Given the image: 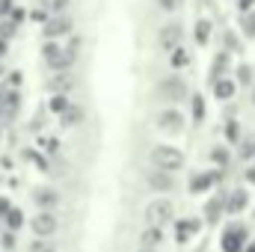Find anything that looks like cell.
Segmentation results:
<instances>
[{"mask_svg": "<svg viewBox=\"0 0 255 252\" xmlns=\"http://www.w3.org/2000/svg\"><path fill=\"white\" fill-rule=\"evenodd\" d=\"M157 92H160L163 101H175V104H178V101L187 98V83H184L181 77H166V80H160Z\"/></svg>", "mask_w": 255, "mask_h": 252, "instance_id": "5", "label": "cell"}, {"mask_svg": "<svg viewBox=\"0 0 255 252\" xmlns=\"http://www.w3.org/2000/svg\"><path fill=\"white\" fill-rule=\"evenodd\" d=\"M80 48V42L74 39L68 48H63V45H57L54 39H48V45L42 48V57H45V63H48V68H54V71H63V68H68V65L74 63V51Z\"/></svg>", "mask_w": 255, "mask_h": 252, "instance_id": "1", "label": "cell"}, {"mask_svg": "<svg viewBox=\"0 0 255 252\" xmlns=\"http://www.w3.org/2000/svg\"><path fill=\"white\" fill-rule=\"evenodd\" d=\"M181 36H184V30H181L178 21H175V24H166V27H160V33H157V45H160L163 51H172V48L181 45Z\"/></svg>", "mask_w": 255, "mask_h": 252, "instance_id": "7", "label": "cell"}, {"mask_svg": "<svg viewBox=\"0 0 255 252\" xmlns=\"http://www.w3.org/2000/svg\"><path fill=\"white\" fill-rule=\"evenodd\" d=\"M229 139H238V122H229Z\"/></svg>", "mask_w": 255, "mask_h": 252, "instance_id": "34", "label": "cell"}, {"mask_svg": "<svg viewBox=\"0 0 255 252\" xmlns=\"http://www.w3.org/2000/svg\"><path fill=\"white\" fill-rule=\"evenodd\" d=\"M139 252H154V250H139Z\"/></svg>", "mask_w": 255, "mask_h": 252, "instance_id": "41", "label": "cell"}, {"mask_svg": "<svg viewBox=\"0 0 255 252\" xmlns=\"http://www.w3.org/2000/svg\"><path fill=\"white\" fill-rule=\"evenodd\" d=\"M3 247H9V250H12V247H15V238H12V235H3Z\"/></svg>", "mask_w": 255, "mask_h": 252, "instance_id": "37", "label": "cell"}, {"mask_svg": "<svg viewBox=\"0 0 255 252\" xmlns=\"http://www.w3.org/2000/svg\"><path fill=\"white\" fill-rule=\"evenodd\" d=\"M151 166L166 169V172H175V169L184 166V151L175 148V145H154L151 148Z\"/></svg>", "mask_w": 255, "mask_h": 252, "instance_id": "2", "label": "cell"}, {"mask_svg": "<svg viewBox=\"0 0 255 252\" xmlns=\"http://www.w3.org/2000/svg\"><path fill=\"white\" fill-rule=\"evenodd\" d=\"M193 232H199V220H178V226H175V241H178V244H187V238H190Z\"/></svg>", "mask_w": 255, "mask_h": 252, "instance_id": "18", "label": "cell"}, {"mask_svg": "<svg viewBox=\"0 0 255 252\" xmlns=\"http://www.w3.org/2000/svg\"><path fill=\"white\" fill-rule=\"evenodd\" d=\"M145 184L151 190H157V193H169V190L175 187V178H172V172H166V169H157L154 166V172H148L145 175Z\"/></svg>", "mask_w": 255, "mask_h": 252, "instance_id": "9", "label": "cell"}, {"mask_svg": "<svg viewBox=\"0 0 255 252\" xmlns=\"http://www.w3.org/2000/svg\"><path fill=\"white\" fill-rule=\"evenodd\" d=\"M205 116V101H202V95H196L193 98V119H202Z\"/></svg>", "mask_w": 255, "mask_h": 252, "instance_id": "29", "label": "cell"}, {"mask_svg": "<svg viewBox=\"0 0 255 252\" xmlns=\"http://www.w3.org/2000/svg\"><path fill=\"white\" fill-rule=\"evenodd\" d=\"M60 122H63V127H77L83 122V110L77 104H68L63 113H60Z\"/></svg>", "mask_w": 255, "mask_h": 252, "instance_id": "15", "label": "cell"}, {"mask_svg": "<svg viewBox=\"0 0 255 252\" xmlns=\"http://www.w3.org/2000/svg\"><path fill=\"white\" fill-rule=\"evenodd\" d=\"M68 104H71V101L65 98L63 92H54V98H51V113H63Z\"/></svg>", "mask_w": 255, "mask_h": 252, "instance_id": "26", "label": "cell"}, {"mask_svg": "<svg viewBox=\"0 0 255 252\" xmlns=\"http://www.w3.org/2000/svg\"><path fill=\"white\" fill-rule=\"evenodd\" d=\"M27 252H57V244H51V238H36L27 247Z\"/></svg>", "mask_w": 255, "mask_h": 252, "instance_id": "21", "label": "cell"}, {"mask_svg": "<svg viewBox=\"0 0 255 252\" xmlns=\"http://www.w3.org/2000/svg\"><path fill=\"white\" fill-rule=\"evenodd\" d=\"M33 202L42 208V211H54L60 205V193L54 187H36L33 190Z\"/></svg>", "mask_w": 255, "mask_h": 252, "instance_id": "12", "label": "cell"}, {"mask_svg": "<svg viewBox=\"0 0 255 252\" xmlns=\"http://www.w3.org/2000/svg\"><path fill=\"white\" fill-rule=\"evenodd\" d=\"M12 9V0H0V15H6Z\"/></svg>", "mask_w": 255, "mask_h": 252, "instance_id": "35", "label": "cell"}, {"mask_svg": "<svg viewBox=\"0 0 255 252\" xmlns=\"http://www.w3.org/2000/svg\"><path fill=\"white\" fill-rule=\"evenodd\" d=\"M220 211H223V199H211V202H208V208H205L208 223H217V220H220Z\"/></svg>", "mask_w": 255, "mask_h": 252, "instance_id": "24", "label": "cell"}, {"mask_svg": "<svg viewBox=\"0 0 255 252\" xmlns=\"http://www.w3.org/2000/svg\"><path fill=\"white\" fill-rule=\"evenodd\" d=\"M190 63V54L184 48H172V68H184Z\"/></svg>", "mask_w": 255, "mask_h": 252, "instance_id": "25", "label": "cell"}, {"mask_svg": "<svg viewBox=\"0 0 255 252\" xmlns=\"http://www.w3.org/2000/svg\"><path fill=\"white\" fill-rule=\"evenodd\" d=\"M157 127H160L163 133H181V130H184V113H178L175 107L163 110V113L157 116Z\"/></svg>", "mask_w": 255, "mask_h": 252, "instance_id": "6", "label": "cell"}, {"mask_svg": "<svg viewBox=\"0 0 255 252\" xmlns=\"http://www.w3.org/2000/svg\"><path fill=\"white\" fill-rule=\"evenodd\" d=\"M238 80L241 83H253V68L250 65H238Z\"/></svg>", "mask_w": 255, "mask_h": 252, "instance_id": "28", "label": "cell"}, {"mask_svg": "<svg viewBox=\"0 0 255 252\" xmlns=\"http://www.w3.org/2000/svg\"><path fill=\"white\" fill-rule=\"evenodd\" d=\"M172 214H175V208H172L169 199H154V202L145 205V223L148 226H163V223L172 220Z\"/></svg>", "mask_w": 255, "mask_h": 252, "instance_id": "3", "label": "cell"}, {"mask_svg": "<svg viewBox=\"0 0 255 252\" xmlns=\"http://www.w3.org/2000/svg\"><path fill=\"white\" fill-rule=\"evenodd\" d=\"M226 65H229V57H226V54H223V57H217V63H214V77L220 74V68L226 71Z\"/></svg>", "mask_w": 255, "mask_h": 252, "instance_id": "31", "label": "cell"}, {"mask_svg": "<svg viewBox=\"0 0 255 252\" xmlns=\"http://www.w3.org/2000/svg\"><path fill=\"white\" fill-rule=\"evenodd\" d=\"M238 3H241V9H244V12H250V9L255 6V0H238Z\"/></svg>", "mask_w": 255, "mask_h": 252, "instance_id": "36", "label": "cell"}, {"mask_svg": "<svg viewBox=\"0 0 255 252\" xmlns=\"http://www.w3.org/2000/svg\"><path fill=\"white\" fill-rule=\"evenodd\" d=\"M3 54H6V42L0 39V57H3Z\"/></svg>", "mask_w": 255, "mask_h": 252, "instance_id": "39", "label": "cell"}, {"mask_svg": "<svg viewBox=\"0 0 255 252\" xmlns=\"http://www.w3.org/2000/svg\"><path fill=\"white\" fill-rule=\"evenodd\" d=\"M48 86H51V92H63V95H65V92L74 86V74H71L68 68L54 71V77H51V83H48Z\"/></svg>", "mask_w": 255, "mask_h": 252, "instance_id": "13", "label": "cell"}, {"mask_svg": "<svg viewBox=\"0 0 255 252\" xmlns=\"http://www.w3.org/2000/svg\"><path fill=\"white\" fill-rule=\"evenodd\" d=\"M208 39H211V21L202 18V21H196V42L199 45H208Z\"/></svg>", "mask_w": 255, "mask_h": 252, "instance_id": "20", "label": "cell"}, {"mask_svg": "<svg viewBox=\"0 0 255 252\" xmlns=\"http://www.w3.org/2000/svg\"><path fill=\"white\" fill-rule=\"evenodd\" d=\"M157 3H160V9H166V12H172V9L181 6V0H157Z\"/></svg>", "mask_w": 255, "mask_h": 252, "instance_id": "33", "label": "cell"}, {"mask_svg": "<svg viewBox=\"0 0 255 252\" xmlns=\"http://www.w3.org/2000/svg\"><path fill=\"white\" fill-rule=\"evenodd\" d=\"M30 229H33V235H36V238H51V235H57L60 220H57V214H54V211H39V214L30 220Z\"/></svg>", "mask_w": 255, "mask_h": 252, "instance_id": "4", "label": "cell"}, {"mask_svg": "<svg viewBox=\"0 0 255 252\" xmlns=\"http://www.w3.org/2000/svg\"><path fill=\"white\" fill-rule=\"evenodd\" d=\"M247 244V229L244 226H232L223 232V252H244Z\"/></svg>", "mask_w": 255, "mask_h": 252, "instance_id": "8", "label": "cell"}, {"mask_svg": "<svg viewBox=\"0 0 255 252\" xmlns=\"http://www.w3.org/2000/svg\"><path fill=\"white\" fill-rule=\"evenodd\" d=\"M223 208H226L229 214H241V211L247 208V190H232L229 199H223Z\"/></svg>", "mask_w": 255, "mask_h": 252, "instance_id": "14", "label": "cell"}, {"mask_svg": "<svg viewBox=\"0 0 255 252\" xmlns=\"http://www.w3.org/2000/svg\"><path fill=\"white\" fill-rule=\"evenodd\" d=\"M211 157H214L217 163H223V166H226V160H229V154H226V148H223V151H220V148H214V151H211Z\"/></svg>", "mask_w": 255, "mask_h": 252, "instance_id": "32", "label": "cell"}, {"mask_svg": "<svg viewBox=\"0 0 255 252\" xmlns=\"http://www.w3.org/2000/svg\"><path fill=\"white\" fill-rule=\"evenodd\" d=\"M6 211H9V202H6V199H0V214H6Z\"/></svg>", "mask_w": 255, "mask_h": 252, "instance_id": "38", "label": "cell"}, {"mask_svg": "<svg viewBox=\"0 0 255 252\" xmlns=\"http://www.w3.org/2000/svg\"><path fill=\"white\" fill-rule=\"evenodd\" d=\"M214 181H217V172H199V175L190 178V193L193 196H196V193H205Z\"/></svg>", "mask_w": 255, "mask_h": 252, "instance_id": "16", "label": "cell"}, {"mask_svg": "<svg viewBox=\"0 0 255 252\" xmlns=\"http://www.w3.org/2000/svg\"><path fill=\"white\" fill-rule=\"evenodd\" d=\"M241 154H244V157H253V154H255V136H247V139H244Z\"/></svg>", "mask_w": 255, "mask_h": 252, "instance_id": "30", "label": "cell"}, {"mask_svg": "<svg viewBox=\"0 0 255 252\" xmlns=\"http://www.w3.org/2000/svg\"><path fill=\"white\" fill-rule=\"evenodd\" d=\"M48 39H60V36H68L71 33V18H65L63 12L54 15L51 21H45V30H42Z\"/></svg>", "mask_w": 255, "mask_h": 252, "instance_id": "10", "label": "cell"}, {"mask_svg": "<svg viewBox=\"0 0 255 252\" xmlns=\"http://www.w3.org/2000/svg\"><path fill=\"white\" fill-rule=\"evenodd\" d=\"M244 252H255V244H250V247H244Z\"/></svg>", "mask_w": 255, "mask_h": 252, "instance_id": "40", "label": "cell"}, {"mask_svg": "<svg viewBox=\"0 0 255 252\" xmlns=\"http://www.w3.org/2000/svg\"><path fill=\"white\" fill-rule=\"evenodd\" d=\"M39 6L45 12H51V15H60V12L68 9V0H39Z\"/></svg>", "mask_w": 255, "mask_h": 252, "instance_id": "22", "label": "cell"}, {"mask_svg": "<svg viewBox=\"0 0 255 252\" xmlns=\"http://www.w3.org/2000/svg\"><path fill=\"white\" fill-rule=\"evenodd\" d=\"M18 107H21L18 89H3V92H0V116H3V119H12V116L18 113Z\"/></svg>", "mask_w": 255, "mask_h": 252, "instance_id": "11", "label": "cell"}, {"mask_svg": "<svg viewBox=\"0 0 255 252\" xmlns=\"http://www.w3.org/2000/svg\"><path fill=\"white\" fill-rule=\"evenodd\" d=\"M3 220H6V226H9V229H21V223H24V214H21L18 208H9V211L3 214Z\"/></svg>", "mask_w": 255, "mask_h": 252, "instance_id": "23", "label": "cell"}, {"mask_svg": "<svg viewBox=\"0 0 255 252\" xmlns=\"http://www.w3.org/2000/svg\"><path fill=\"white\" fill-rule=\"evenodd\" d=\"M160 241H163V232H160V226H148V229L139 235V244H142V250H154Z\"/></svg>", "mask_w": 255, "mask_h": 252, "instance_id": "17", "label": "cell"}, {"mask_svg": "<svg viewBox=\"0 0 255 252\" xmlns=\"http://www.w3.org/2000/svg\"><path fill=\"white\" fill-rule=\"evenodd\" d=\"M214 95H217L220 101H229V98L235 95V83H232L229 77H223V80L217 77V80H214Z\"/></svg>", "mask_w": 255, "mask_h": 252, "instance_id": "19", "label": "cell"}, {"mask_svg": "<svg viewBox=\"0 0 255 252\" xmlns=\"http://www.w3.org/2000/svg\"><path fill=\"white\" fill-rule=\"evenodd\" d=\"M244 33L247 36H255V9L244 12Z\"/></svg>", "mask_w": 255, "mask_h": 252, "instance_id": "27", "label": "cell"}]
</instances>
